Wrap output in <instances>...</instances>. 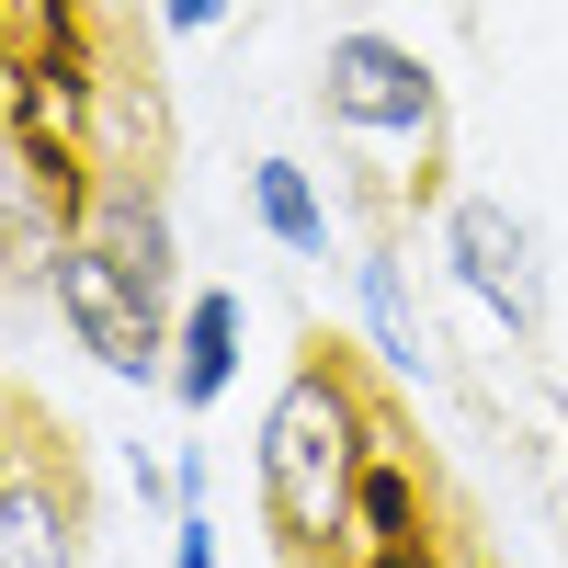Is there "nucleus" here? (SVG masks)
<instances>
[{"label":"nucleus","mask_w":568,"mask_h":568,"mask_svg":"<svg viewBox=\"0 0 568 568\" xmlns=\"http://www.w3.org/2000/svg\"><path fill=\"white\" fill-rule=\"evenodd\" d=\"M91 251H103L125 284H149V296L171 307V284H182V240H171V216H160V194H136V182H114L103 205H91V227H80Z\"/></svg>","instance_id":"39448f33"},{"label":"nucleus","mask_w":568,"mask_h":568,"mask_svg":"<svg viewBox=\"0 0 568 568\" xmlns=\"http://www.w3.org/2000/svg\"><path fill=\"white\" fill-rule=\"evenodd\" d=\"M353 296H364V329H375V353H387L398 375H420V364H433V329H420V307H409L398 251H364V262H353Z\"/></svg>","instance_id":"6e6552de"},{"label":"nucleus","mask_w":568,"mask_h":568,"mask_svg":"<svg viewBox=\"0 0 568 568\" xmlns=\"http://www.w3.org/2000/svg\"><path fill=\"white\" fill-rule=\"evenodd\" d=\"M240 296H227V284H205L194 307H182V329H171V398L182 409H216L227 398V375H240Z\"/></svg>","instance_id":"0eeeda50"},{"label":"nucleus","mask_w":568,"mask_h":568,"mask_svg":"<svg viewBox=\"0 0 568 568\" xmlns=\"http://www.w3.org/2000/svg\"><path fill=\"white\" fill-rule=\"evenodd\" d=\"M45 284H58V318L80 329V353L125 375V387H160L171 375V329H160V296L149 284H125L91 240H58V262H45Z\"/></svg>","instance_id":"f03ea898"},{"label":"nucleus","mask_w":568,"mask_h":568,"mask_svg":"<svg viewBox=\"0 0 568 568\" xmlns=\"http://www.w3.org/2000/svg\"><path fill=\"white\" fill-rule=\"evenodd\" d=\"M318 103L353 136H420V149H433V125H444V91H433V69H420L398 34H329Z\"/></svg>","instance_id":"20e7f679"},{"label":"nucleus","mask_w":568,"mask_h":568,"mask_svg":"<svg viewBox=\"0 0 568 568\" xmlns=\"http://www.w3.org/2000/svg\"><path fill=\"white\" fill-rule=\"evenodd\" d=\"M251 205H262V227H273L296 262L329 251V205H318V182H307L296 160H262V171H251Z\"/></svg>","instance_id":"1a4fd4ad"},{"label":"nucleus","mask_w":568,"mask_h":568,"mask_svg":"<svg viewBox=\"0 0 568 568\" xmlns=\"http://www.w3.org/2000/svg\"><path fill=\"white\" fill-rule=\"evenodd\" d=\"M160 23L171 34H205V23H227V0H160Z\"/></svg>","instance_id":"9b49d317"},{"label":"nucleus","mask_w":568,"mask_h":568,"mask_svg":"<svg viewBox=\"0 0 568 568\" xmlns=\"http://www.w3.org/2000/svg\"><path fill=\"white\" fill-rule=\"evenodd\" d=\"M171 568H216V524H205V511H182V524H171Z\"/></svg>","instance_id":"9d476101"},{"label":"nucleus","mask_w":568,"mask_h":568,"mask_svg":"<svg viewBox=\"0 0 568 568\" xmlns=\"http://www.w3.org/2000/svg\"><path fill=\"white\" fill-rule=\"evenodd\" d=\"M0 568H80V511L45 466L0 478Z\"/></svg>","instance_id":"423d86ee"},{"label":"nucleus","mask_w":568,"mask_h":568,"mask_svg":"<svg viewBox=\"0 0 568 568\" xmlns=\"http://www.w3.org/2000/svg\"><path fill=\"white\" fill-rule=\"evenodd\" d=\"M0 478H12V455H0Z\"/></svg>","instance_id":"f8f14e48"},{"label":"nucleus","mask_w":568,"mask_h":568,"mask_svg":"<svg viewBox=\"0 0 568 568\" xmlns=\"http://www.w3.org/2000/svg\"><path fill=\"white\" fill-rule=\"evenodd\" d=\"M444 262H455V284L511 329V342H546V240H535L524 205L455 194V205H444Z\"/></svg>","instance_id":"7ed1b4c3"},{"label":"nucleus","mask_w":568,"mask_h":568,"mask_svg":"<svg viewBox=\"0 0 568 568\" xmlns=\"http://www.w3.org/2000/svg\"><path fill=\"white\" fill-rule=\"evenodd\" d=\"M353 478H364V409L329 364L284 375V398L262 409V500L284 546H329L353 524Z\"/></svg>","instance_id":"f257e3e1"}]
</instances>
